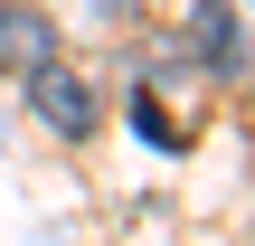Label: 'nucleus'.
I'll list each match as a JSON object with an SVG mask.
<instances>
[{
	"label": "nucleus",
	"mask_w": 255,
	"mask_h": 246,
	"mask_svg": "<svg viewBox=\"0 0 255 246\" xmlns=\"http://www.w3.org/2000/svg\"><path fill=\"white\" fill-rule=\"evenodd\" d=\"M19 85H28V114H38V133H66V142H85V133L104 123V95H95L85 76H66L57 57H47V66H28Z\"/></svg>",
	"instance_id": "obj_1"
},
{
	"label": "nucleus",
	"mask_w": 255,
	"mask_h": 246,
	"mask_svg": "<svg viewBox=\"0 0 255 246\" xmlns=\"http://www.w3.org/2000/svg\"><path fill=\"white\" fill-rule=\"evenodd\" d=\"M189 57H199L218 85L246 76V19H237V0H189Z\"/></svg>",
	"instance_id": "obj_2"
},
{
	"label": "nucleus",
	"mask_w": 255,
	"mask_h": 246,
	"mask_svg": "<svg viewBox=\"0 0 255 246\" xmlns=\"http://www.w3.org/2000/svg\"><path fill=\"white\" fill-rule=\"evenodd\" d=\"M47 57H57V19H47L38 0H0V66L28 76V66H47Z\"/></svg>",
	"instance_id": "obj_3"
}]
</instances>
